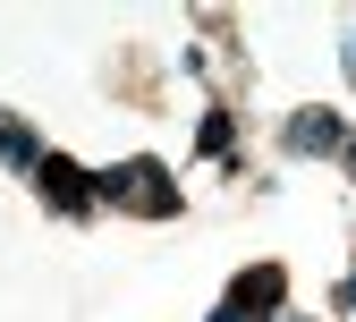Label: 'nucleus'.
Instances as JSON below:
<instances>
[{
	"label": "nucleus",
	"instance_id": "nucleus-1",
	"mask_svg": "<svg viewBox=\"0 0 356 322\" xmlns=\"http://www.w3.org/2000/svg\"><path fill=\"white\" fill-rule=\"evenodd\" d=\"M102 195L136 204V212H178V195H170V170H161V161H127V170H102Z\"/></svg>",
	"mask_w": 356,
	"mask_h": 322
},
{
	"label": "nucleus",
	"instance_id": "nucleus-2",
	"mask_svg": "<svg viewBox=\"0 0 356 322\" xmlns=\"http://www.w3.org/2000/svg\"><path fill=\"white\" fill-rule=\"evenodd\" d=\"M34 178H42V195H51L60 212H85V204L102 195V178H94V170H76V161H60V153H42V170H34Z\"/></svg>",
	"mask_w": 356,
	"mask_h": 322
},
{
	"label": "nucleus",
	"instance_id": "nucleus-3",
	"mask_svg": "<svg viewBox=\"0 0 356 322\" xmlns=\"http://www.w3.org/2000/svg\"><path fill=\"white\" fill-rule=\"evenodd\" d=\"M289 153H348V119L339 111H297L289 119Z\"/></svg>",
	"mask_w": 356,
	"mask_h": 322
},
{
	"label": "nucleus",
	"instance_id": "nucleus-4",
	"mask_svg": "<svg viewBox=\"0 0 356 322\" xmlns=\"http://www.w3.org/2000/svg\"><path fill=\"white\" fill-rule=\"evenodd\" d=\"M229 305H238V314H272V305H280V271H272V263L246 271V280L229 289Z\"/></svg>",
	"mask_w": 356,
	"mask_h": 322
},
{
	"label": "nucleus",
	"instance_id": "nucleus-5",
	"mask_svg": "<svg viewBox=\"0 0 356 322\" xmlns=\"http://www.w3.org/2000/svg\"><path fill=\"white\" fill-rule=\"evenodd\" d=\"M0 161H9V170H42V153H34V136H26L17 119H0Z\"/></svg>",
	"mask_w": 356,
	"mask_h": 322
},
{
	"label": "nucleus",
	"instance_id": "nucleus-6",
	"mask_svg": "<svg viewBox=\"0 0 356 322\" xmlns=\"http://www.w3.org/2000/svg\"><path fill=\"white\" fill-rule=\"evenodd\" d=\"M204 153H229V111H204V136H195Z\"/></svg>",
	"mask_w": 356,
	"mask_h": 322
},
{
	"label": "nucleus",
	"instance_id": "nucleus-7",
	"mask_svg": "<svg viewBox=\"0 0 356 322\" xmlns=\"http://www.w3.org/2000/svg\"><path fill=\"white\" fill-rule=\"evenodd\" d=\"M212 322H254V314H238V305H212Z\"/></svg>",
	"mask_w": 356,
	"mask_h": 322
},
{
	"label": "nucleus",
	"instance_id": "nucleus-8",
	"mask_svg": "<svg viewBox=\"0 0 356 322\" xmlns=\"http://www.w3.org/2000/svg\"><path fill=\"white\" fill-rule=\"evenodd\" d=\"M348 161H356V136H348Z\"/></svg>",
	"mask_w": 356,
	"mask_h": 322
}]
</instances>
